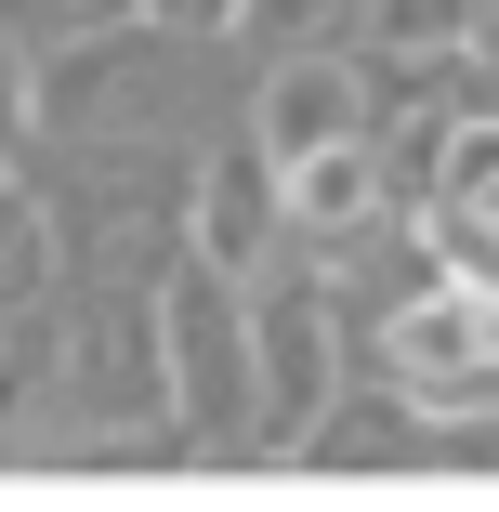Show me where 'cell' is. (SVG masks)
<instances>
[{
    "mask_svg": "<svg viewBox=\"0 0 499 512\" xmlns=\"http://www.w3.org/2000/svg\"><path fill=\"white\" fill-rule=\"evenodd\" d=\"M394 368H408V381H473V368H499V289L421 302V316L394 329Z\"/></svg>",
    "mask_w": 499,
    "mask_h": 512,
    "instance_id": "obj_1",
    "label": "cell"
}]
</instances>
